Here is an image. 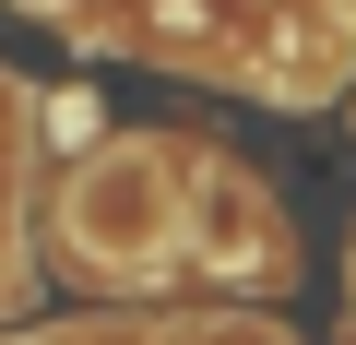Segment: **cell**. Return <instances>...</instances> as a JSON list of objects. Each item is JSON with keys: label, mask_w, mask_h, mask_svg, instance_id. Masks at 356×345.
Returning <instances> with one entry per match:
<instances>
[{"label": "cell", "mask_w": 356, "mask_h": 345, "mask_svg": "<svg viewBox=\"0 0 356 345\" xmlns=\"http://www.w3.org/2000/svg\"><path fill=\"white\" fill-rule=\"evenodd\" d=\"M60 262L95 286H166L191 262V143H95L60 191Z\"/></svg>", "instance_id": "cell-1"}, {"label": "cell", "mask_w": 356, "mask_h": 345, "mask_svg": "<svg viewBox=\"0 0 356 345\" xmlns=\"http://www.w3.org/2000/svg\"><path fill=\"white\" fill-rule=\"evenodd\" d=\"M191 262H202L226 298H285V286H297V227H285V203L250 179L238 155H202V143H191Z\"/></svg>", "instance_id": "cell-2"}]
</instances>
